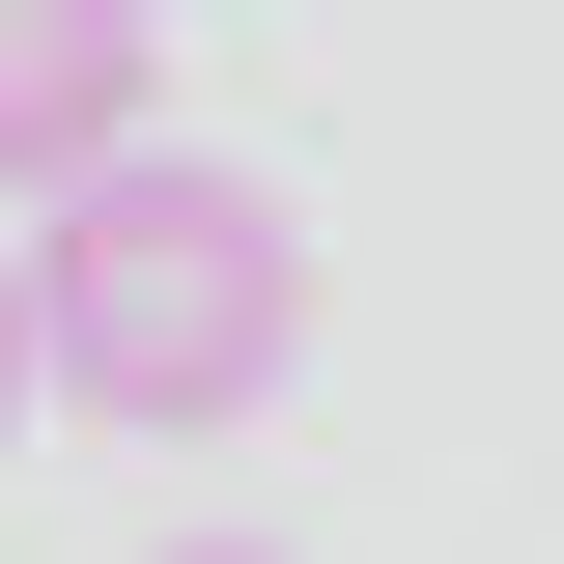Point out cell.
<instances>
[{
    "instance_id": "cell-1",
    "label": "cell",
    "mask_w": 564,
    "mask_h": 564,
    "mask_svg": "<svg viewBox=\"0 0 564 564\" xmlns=\"http://www.w3.org/2000/svg\"><path fill=\"white\" fill-rule=\"evenodd\" d=\"M0 282H29V395L141 423V452H198V423H254L311 367V226L254 170H198V141H85L57 254H0Z\"/></svg>"
},
{
    "instance_id": "cell-2",
    "label": "cell",
    "mask_w": 564,
    "mask_h": 564,
    "mask_svg": "<svg viewBox=\"0 0 564 564\" xmlns=\"http://www.w3.org/2000/svg\"><path fill=\"white\" fill-rule=\"evenodd\" d=\"M141 85H170L141 0H0V198H57L85 141H141Z\"/></svg>"
},
{
    "instance_id": "cell-3",
    "label": "cell",
    "mask_w": 564,
    "mask_h": 564,
    "mask_svg": "<svg viewBox=\"0 0 564 564\" xmlns=\"http://www.w3.org/2000/svg\"><path fill=\"white\" fill-rule=\"evenodd\" d=\"M0 423H29V282H0Z\"/></svg>"
},
{
    "instance_id": "cell-4",
    "label": "cell",
    "mask_w": 564,
    "mask_h": 564,
    "mask_svg": "<svg viewBox=\"0 0 564 564\" xmlns=\"http://www.w3.org/2000/svg\"><path fill=\"white\" fill-rule=\"evenodd\" d=\"M170 564H282V536H170Z\"/></svg>"
}]
</instances>
